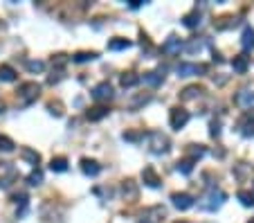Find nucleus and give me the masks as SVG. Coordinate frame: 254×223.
Listing matches in <instances>:
<instances>
[{
    "label": "nucleus",
    "mask_w": 254,
    "mask_h": 223,
    "mask_svg": "<svg viewBox=\"0 0 254 223\" xmlns=\"http://www.w3.org/2000/svg\"><path fill=\"white\" fill-rule=\"evenodd\" d=\"M148 149H151V154H155V156L167 154V151H169V138L160 131L148 133Z\"/></svg>",
    "instance_id": "f257e3e1"
},
{
    "label": "nucleus",
    "mask_w": 254,
    "mask_h": 223,
    "mask_svg": "<svg viewBox=\"0 0 254 223\" xmlns=\"http://www.w3.org/2000/svg\"><path fill=\"white\" fill-rule=\"evenodd\" d=\"M225 191H221V190H212L209 194L205 196V203H200V207L202 210H207V212H216L218 207L225 203Z\"/></svg>",
    "instance_id": "f03ea898"
},
{
    "label": "nucleus",
    "mask_w": 254,
    "mask_h": 223,
    "mask_svg": "<svg viewBox=\"0 0 254 223\" xmlns=\"http://www.w3.org/2000/svg\"><path fill=\"white\" fill-rule=\"evenodd\" d=\"M189 122V111H185V108L175 106L171 108V117H169V124L171 128H175V131H180V128H185V124Z\"/></svg>",
    "instance_id": "7ed1b4c3"
},
{
    "label": "nucleus",
    "mask_w": 254,
    "mask_h": 223,
    "mask_svg": "<svg viewBox=\"0 0 254 223\" xmlns=\"http://www.w3.org/2000/svg\"><path fill=\"white\" fill-rule=\"evenodd\" d=\"M178 77H196V74H205L207 72V65L200 64H180L175 68Z\"/></svg>",
    "instance_id": "20e7f679"
},
{
    "label": "nucleus",
    "mask_w": 254,
    "mask_h": 223,
    "mask_svg": "<svg viewBox=\"0 0 254 223\" xmlns=\"http://www.w3.org/2000/svg\"><path fill=\"white\" fill-rule=\"evenodd\" d=\"M171 203H173V207L180 210V212L194 207V198H191L187 191H175V194H171Z\"/></svg>",
    "instance_id": "39448f33"
},
{
    "label": "nucleus",
    "mask_w": 254,
    "mask_h": 223,
    "mask_svg": "<svg viewBox=\"0 0 254 223\" xmlns=\"http://www.w3.org/2000/svg\"><path fill=\"white\" fill-rule=\"evenodd\" d=\"M113 97V86L108 81H101L92 88V99L95 101H108Z\"/></svg>",
    "instance_id": "423d86ee"
},
{
    "label": "nucleus",
    "mask_w": 254,
    "mask_h": 223,
    "mask_svg": "<svg viewBox=\"0 0 254 223\" xmlns=\"http://www.w3.org/2000/svg\"><path fill=\"white\" fill-rule=\"evenodd\" d=\"M38 93H41V86H38V84H34V81H29V84H23L21 86L23 104H29V101H34L38 97Z\"/></svg>",
    "instance_id": "0eeeda50"
},
{
    "label": "nucleus",
    "mask_w": 254,
    "mask_h": 223,
    "mask_svg": "<svg viewBox=\"0 0 254 223\" xmlns=\"http://www.w3.org/2000/svg\"><path fill=\"white\" fill-rule=\"evenodd\" d=\"M140 81H144L146 86H151V88H155V86H160L164 81V70H151V72H146Z\"/></svg>",
    "instance_id": "6e6552de"
},
{
    "label": "nucleus",
    "mask_w": 254,
    "mask_h": 223,
    "mask_svg": "<svg viewBox=\"0 0 254 223\" xmlns=\"http://www.w3.org/2000/svg\"><path fill=\"white\" fill-rule=\"evenodd\" d=\"M180 50H182V41L178 36H169L162 43V52H167V54H178Z\"/></svg>",
    "instance_id": "1a4fd4ad"
},
{
    "label": "nucleus",
    "mask_w": 254,
    "mask_h": 223,
    "mask_svg": "<svg viewBox=\"0 0 254 223\" xmlns=\"http://www.w3.org/2000/svg\"><path fill=\"white\" fill-rule=\"evenodd\" d=\"M142 181H144V185L146 187H160V178H158V174H155V169L153 167H146V169L142 171Z\"/></svg>",
    "instance_id": "9d476101"
},
{
    "label": "nucleus",
    "mask_w": 254,
    "mask_h": 223,
    "mask_svg": "<svg viewBox=\"0 0 254 223\" xmlns=\"http://www.w3.org/2000/svg\"><path fill=\"white\" fill-rule=\"evenodd\" d=\"M236 104L243 108H252L254 106V91H241L236 95Z\"/></svg>",
    "instance_id": "9b49d317"
},
{
    "label": "nucleus",
    "mask_w": 254,
    "mask_h": 223,
    "mask_svg": "<svg viewBox=\"0 0 254 223\" xmlns=\"http://www.w3.org/2000/svg\"><path fill=\"white\" fill-rule=\"evenodd\" d=\"M81 169H84L85 176H97L101 171V167H99V162H97V160L84 158V160H81Z\"/></svg>",
    "instance_id": "f8f14e48"
},
{
    "label": "nucleus",
    "mask_w": 254,
    "mask_h": 223,
    "mask_svg": "<svg viewBox=\"0 0 254 223\" xmlns=\"http://www.w3.org/2000/svg\"><path fill=\"white\" fill-rule=\"evenodd\" d=\"M248 65H250V59L245 57V54H238V57H234V61H232L234 72H238V74L248 72Z\"/></svg>",
    "instance_id": "ddd939ff"
},
{
    "label": "nucleus",
    "mask_w": 254,
    "mask_h": 223,
    "mask_svg": "<svg viewBox=\"0 0 254 223\" xmlns=\"http://www.w3.org/2000/svg\"><path fill=\"white\" fill-rule=\"evenodd\" d=\"M241 45H243V50H252L254 48V30L250 25H245L243 30V36H241Z\"/></svg>",
    "instance_id": "4468645a"
},
{
    "label": "nucleus",
    "mask_w": 254,
    "mask_h": 223,
    "mask_svg": "<svg viewBox=\"0 0 254 223\" xmlns=\"http://www.w3.org/2000/svg\"><path fill=\"white\" fill-rule=\"evenodd\" d=\"M50 169L56 171V174H63V171L68 169V160L61 158V156H58V158H52L50 160Z\"/></svg>",
    "instance_id": "2eb2a0df"
},
{
    "label": "nucleus",
    "mask_w": 254,
    "mask_h": 223,
    "mask_svg": "<svg viewBox=\"0 0 254 223\" xmlns=\"http://www.w3.org/2000/svg\"><path fill=\"white\" fill-rule=\"evenodd\" d=\"M106 115H108V108L106 106H95V108L88 111V120H90V122H99L101 117H106Z\"/></svg>",
    "instance_id": "dca6fc26"
},
{
    "label": "nucleus",
    "mask_w": 254,
    "mask_h": 223,
    "mask_svg": "<svg viewBox=\"0 0 254 223\" xmlns=\"http://www.w3.org/2000/svg\"><path fill=\"white\" fill-rule=\"evenodd\" d=\"M182 23H185V27H198L200 25V11L194 9L191 14H187V16L182 18Z\"/></svg>",
    "instance_id": "f3484780"
},
{
    "label": "nucleus",
    "mask_w": 254,
    "mask_h": 223,
    "mask_svg": "<svg viewBox=\"0 0 254 223\" xmlns=\"http://www.w3.org/2000/svg\"><path fill=\"white\" fill-rule=\"evenodd\" d=\"M126 48H131V41H128V38H113V41L108 43V50H113V52L126 50Z\"/></svg>",
    "instance_id": "a211bd4d"
},
{
    "label": "nucleus",
    "mask_w": 254,
    "mask_h": 223,
    "mask_svg": "<svg viewBox=\"0 0 254 223\" xmlns=\"http://www.w3.org/2000/svg\"><path fill=\"white\" fill-rule=\"evenodd\" d=\"M122 86L124 88H133V86H138L140 84V77L135 72H126V74H122Z\"/></svg>",
    "instance_id": "6ab92c4d"
},
{
    "label": "nucleus",
    "mask_w": 254,
    "mask_h": 223,
    "mask_svg": "<svg viewBox=\"0 0 254 223\" xmlns=\"http://www.w3.org/2000/svg\"><path fill=\"white\" fill-rule=\"evenodd\" d=\"M202 93H205V91H202L200 86H189V88H185V91L180 93V97H182V99H194V97L202 95Z\"/></svg>",
    "instance_id": "aec40b11"
},
{
    "label": "nucleus",
    "mask_w": 254,
    "mask_h": 223,
    "mask_svg": "<svg viewBox=\"0 0 254 223\" xmlns=\"http://www.w3.org/2000/svg\"><path fill=\"white\" fill-rule=\"evenodd\" d=\"M16 79V70L9 65H0V81H14Z\"/></svg>",
    "instance_id": "412c9836"
},
{
    "label": "nucleus",
    "mask_w": 254,
    "mask_h": 223,
    "mask_svg": "<svg viewBox=\"0 0 254 223\" xmlns=\"http://www.w3.org/2000/svg\"><path fill=\"white\" fill-rule=\"evenodd\" d=\"M92 59H97V52H77L72 61L74 64H85V61H92Z\"/></svg>",
    "instance_id": "4be33fe9"
},
{
    "label": "nucleus",
    "mask_w": 254,
    "mask_h": 223,
    "mask_svg": "<svg viewBox=\"0 0 254 223\" xmlns=\"http://www.w3.org/2000/svg\"><path fill=\"white\" fill-rule=\"evenodd\" d=\"M238 201L243 203L245 207H254V194H252V191L241 190V191H238Z\"/></svg>",
    "instance_id": "5701e85b"
},
{
    "label": "nucleus",
    "mask_w": 254,
    "mask_h": 223,
    "mask_svg": "<svg viewBox=\"0 0 254 223\" xmlns=\"http://www.w3.org/2000/svg\"><path fill=\"white\" fill-rule=\"evenodd\" d=\"M27 183H29V185H32V187L41 185V183H43V171H41V169H38V167H36V169H34L32 174L27 176Z\"/></svg>",
    "instance_id": "b1692460"
},
{
    "label": "nucleus",
    "mask_w": 254,
    "mask_h": 223,
    "mask_svg": "<svg viewBox=\"0 0 254 223\" xmlns=\"http://www.w3.org/2000/svg\"><path fill=\"white\" fill-rule=\"evenodd\" d=\"M175 169L180 171V174L189 176L191 171H194V160H182V162H178V165H175Z\"/></svg>",
    "instance_id": "393cba45"
},
{
    "label": "nucleus",
    "mask_w": 254,
    "mask_h": 223,
    "mask_svg": "<svg viewBox=\"0 0 254 223\" xmlns=\"http://www.w3.org/2000/svg\"><path fill=\"white\" fill-rule=\"evenodd\" d=\"M23 158H27L32 165H38V160H41V156L36 154V151H32V149H23Z\"/></svg>",
    "instance_id": "a878e982"
},
{
    "label": "nucleus",
    "mask_w": 254,
    "mask_h": 223,
    "mask_svg": "<svg viewBox=\"0 0 254 223\" xmlns=\"http://www.w3.org/2000/svg\"><path fill=\"white\" fill-rule=\"evenodd\" d=\"M14 147H16V144L11 142L7 135H0V149H2V151H14Z\"/></svg>",
    "instance_id": "bb28decb"
},
{
    "label": "nucleus",
    "mask_w": 254,
    "mask_h": 223,
    "mask_svg": "<svg viewBox=\"0 0 254 223\" xmlns=\"http://www.w3.org/2000/svg\"><path fill=\"white\" fill-rule=\"evenodd\" d=\"M43 68H45L43 61H27V70L29 72H43Z\"/></svg>",
    "instance_id": "cd10ccee"
},
{
    "label": "nucleus",
    "mask_w": 254,
    "mask_h": 223,
    "mask_svg": "<svg viewBox=\"0 0 254 223\" xmlns=\"http://www.w3.org/2000/svg\"><path fill=\"white\" fill-rule=\"evenodd\" d=\"M126 194H128L131 198L138 196V190L133 187V181H126V183H124V196H126Z\"/></svg>",
    "instance_id": "c85d7f7f"
},
{
    "label": "nucleus",
    "mask_w": 254,
    "mask_h": 223,
    "mask_svg": "<svg viewBox=\"0 0 254 223\" xmlns=\"http://www.w3.org/2000/svg\"><path fill=\"white\" fill-rule=\"evenodd\" d=\"M187 52H196V50H202V41H198V38H194V41L189 43V45H185Z\"/></svg>",
    "instance_id": "c756f323"
},
{
    "label": "nucleus",
    "mask_w": 254,
    "mask_h": 223,
    "mask_svg": "<svg viewBox=\"0 0 254 223\" xmlns=\"http://www.w3.org/2000/svg\"><path fill=\"white\" fill-rule=\"evenodd\" d=\"M140 138H142V133H124V140H128V142H138Z\"/></svg>",
    "instance_id": "7c9ffc66"
},
{
    "label": "nucleus",
    "mask_w": 254,
    "mask_h": 223,
    "mask_svg": "<svg viewBox=\"0 0 254 223\" xmlns=\"http://www.w3.org/2000/svg\"><path fill=\"white\" fill-rule=\"evenodd\" d=\"M205 156V149L198 144V149H191V158H202Z\"/></svg>",
    "instance_id": "2f4dec72"
},
{
    "label": "nucleus",
    "mask_w": 254,
    "mask_h": 223,
    "mask_svg": "<svg viewBox=\"0 0 254 223\" xmlns=\"http://www.w3.org/2000/svg\"><path fill=\"white\" fill-rule=\"evenodd\" d=\"M209 133H212L214 138H218V135H221V124L214 122V124H212V131H209Z\"/></svg>",
    "instance_id": "473e14b6"
},
{
    "label": "nucleus",
    "mask_w": 254,
    "mask_h": 223,
    "mask_svg": "<svg viewBox=\"0 0 254 223\" xmlns=\"http://www.w3.org/2000/svg\"><path fill=\"white\" fill-rule=\"evenodd\" d=\"M131 7H133V9H138V7H142V0H133Z\"/></svg>",
    "instance_id": "72a5a7b5"
},
{
    "label": "nucleus",
    "mask_w": 254,
    "mask_h": 223,
    "mask_svg": "<svg viewBox=\"0 0 254 223\" xmlns=\"http://www.w3.org/2000/svg\"><path fill=\"white\" fill-rule=\"evenodd\" d=\"M250 223H254V221H250Z\"/></svg>",
    "instance_id": "f704fd0d"
}]
</instances>
